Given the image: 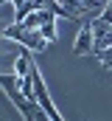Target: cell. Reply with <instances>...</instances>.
Returning <instances> with one entry per match:
<instances>
[{
  "instance_id": "obj_7",
  "label": "cell",
  "mask_w": 112,
  "mask_h": 121,
  "mask_svg": "<svg viewBox=\"0 0 112 121\" xmlns=\"http://www.w3.org/2000/svg\"><path fill=\"white\" fill-rule=\"evenodd\" d=\"M95 56L104 62V68H112V48H104V51H98Z\"/></svg>"
},
{
  "instance_id": "obj_2",
  "label": "cell",
  "mask_w": 112,
  "mask_h": 121,
  "mask_svg": "<svg viewBox=\"0 0 112 121\" xmlns=\"http://www.w3.org/2000/svg\"><path fill=\"white\" fill-rule=\"evenodd\" d=\"M31 79H34V96H36L39 107L48 113V118L51 121H64L59 116V110H56V104H53V99H51V93H48V87H45V82H42V73H39L36 65H31Z\"/></svg>"
},
{
  "instance_id": "obj_6",
  "label": "cell",
  "mask_w": 112,
  "mask_h": 121,
  "mask_svg": "<svg viewBox=\"0 0 112 121\" xmlns=\"http://www.w3.org/2000/svg\"><path fill=\"white\" fill-rule=\"evenodd\" d=\"M42 37H45V39H48V42H53L56 37H59V31H56V17H48V20H45V23H42Z\"/></svg>"
},
{
  "instance_id": "obj_3",
  "label": "cell",
  "mask_w": 112,
  "mask_h": 121,
  "mask_svg": "<svg viewBox=\"0 0 112 121\" xmlns=\"http://www.w3.org/2000/svg\"><path fill=\"white\" fill-rule=\"evenodd\" d=\"M92 28H90V20H84L81 23V31H79V37H76V45H73V54L76 56H84V54H92Z\"/></svg>"
},
{
  "instance_id": "obj_8",
  "label": "cell",
  "mask_w": 112,
  "mask_h": 121,
  "mask_svg": "<svg viewBox=\"0 0 112 121\" xmlns=\"http://www.w3.org/2000/svg\"><path fill=\"white\" fill-rule=\"evenodd\" d=\"M98 17H101V20H104V23H107V26H112V6H104V9H101V14H98Z\"/></svg>"
},
{
  "instance_id": "obj_4",
  "label": "cell",
  "mask_w": 112,
  "mask_h": 121,
  "mask_svg": "<svg viewBox=\"0 0 112 121\" xmlns=\"http://www.w3.org/2000/svg\"><path fill=\"white\" fill-rule=\"evenodd\" d=\"M20 45H23V48H28L31 54H42V51L48 48V39L42 37V31H23Z\"/></svg>"
},
{
  "instance_id": "obj_1",
  "label": "cell",
  "mask_w": 112,
  "mask_h": 121,
  "mask_svg": "<svg viewBox=\"0 0 112 121\" xmlns=\"http://www.w3.org/2000/svg\"><path fill=\"white\" fill-rule=\"evenodd\" d=\"M17 79H20L17 73H0V90L17 104V110L23 113V118H25V121H51V118H48V113L39 107V101H28L25 96H23V90L17 87Z\"/></svg>"
},
{
  "instance_id": "obj_9",
  "label": "cell",
  "mask_w": 112,
  "mask_h": 121,
  "mask_svg": "<svg viewBox=\"0 0 112 121\" xmlns=\"http://www.w3.org/2000/svg\"><path fill=\"white\" fill-rule=\"evenodd\" d=\"M107 6H112V0H109V3H107Z\"/></svg>"
},
{
  "instance_id": "obj_5",
  "label": "cell",
  "mask_w": 112,
  "mask_h": 121,
  "mask_svg": "<svg viewBox=\"0 0 112 121\" xmlns=\"http://www.w3.org/2000/svg\"><path fill=\"white\" fill-rule=\"evenodd\" d=\"M31 65H34V62H31V51H28V48H23V54L14 59V73H17L20 79H25L28 73H31Z\"/></svg>"
}]
</instances>
